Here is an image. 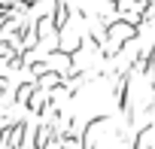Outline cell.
I'll return each mask as SVG.
<instances>
[{
    "label": "cell",
    "mask_w": 155,
    "mask_h": 149,
    "mask_svg": "<svg viewBox=\"0 0 155 149\" xmlns=\"http://www.w3.org/2000/svg\"><path fill=\"white\" fill-rule=\"evenodd\" d=\"M134 34H137V31H134L131 25H113V28H110V40H113V43H119V46H122L125 40H131Z\"/></svg>",
    "instance_id": "obj_1"
}]
</instances>
